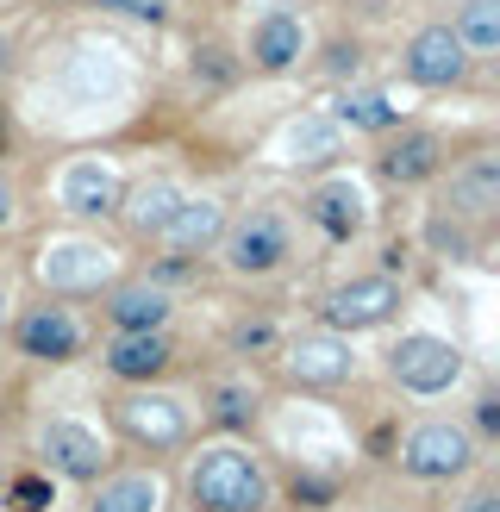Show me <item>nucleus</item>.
<instances>
[{
	"label": "nucleus",
	"instance_id": "obj_1",
	"mask_svg": "<svg viewBox=\"0 0 500 512\" xmlns=\"http://www.w3.org/2000/svg\"><path fill=\"white\" fill-rule=\"evenodd\" d=\"M188 488H194V500L207 512H263L269 506V475L250 463L244 450H232V444H219V450L200 456Z\"/></svg>",
	"mask_w": 500,
	"mask_h": 512
},
{
	"label": "nucleus",
	"instance_id": "obj_2",
	"mask_svg": "<svg viewBox=\"0 0 500 512\" xmlns=\"http://www.w3.org/2000/svg\"><path fill=\"white\" fill-rule=\"evenodd\" d=\"M38 281L57 294H100L113 281V250L88 244V238H57L38 256Z\"/></svg>",
	"mask_w": 500,
	"mask_h": 512
},
{
	"label": "nucleus",
	"instance_id": "obj_3",
	"mask_svg": "<svg viewBox=\"0 0 500 512\" xmlns=\"http://www.w3.org/2000/svg\"><path fill=\"white\" fill-rule=\"evenodd\" d=\"M457 375H463V350L457 344L425 338V331H413V338L394 344V381L407 394H444Z\"/></svg>",
	"mask_w": 500,
	"mask_h": 512
},
{
	"label": "nucleus",
	"instance_id": "obj_4",
	"mask_svg": "<svg viewBox=\"0 0 500 512\" xmlns=\"http://www.w3.org/2000/svg\"><path fill=\"white\" fill-rule=\"evenodd\" d=\"M232 256H225V263H232L238 275H269V269H282L288 263V250H294V238H288V219L282 213H250V219H238L232 225V244H225Z\"/></svg>",
	"mask_w": 500,
	"mask_h": 512
},
{
	"label": "nucleus",
	"instance_id": "obj_5",
	"mask_svg": "<svg viewBox=\"0 0 500 512\" xmlns=\"http://www.w3.org/2000/svg\"><path fill=\"white\" fill-rule=\"evenodd\" d=\"M400 469L419 481H450L469 469V438L457 425H413L407 444H400Z\"/></svg>",
	"mask_w": 500,
	"mask_h": 512
},
{
	"label": "nucleus",
	"instance_id": "obj_6",
	"mask_svg": "<svg viewBox=\"0 0 500 512\" xmlns=\"http://www.w3.org/2000/svg\"><path fill=\"white\" fill-rule=\"evenodd\" d=\"M119 425H125V438H138L150 450H175L188 438V413H182V400H169V394H132V400H119Z\"/></svg>",
	"mask_w": 500,
	"mask_h": 512
},
{
	"label": "nucleus",
	"instance_id": "obj_7",
	"mask_svg": "<svg viewBox=\"0 0 500 512\" xmlns=\"http://www.w3.org/2000/svg\"><path fill=\"white\" fill-rule=\"evenodd\" d=\"M394 306H400V294H394V281H388V275L344 281V288L325 300V325H332V331H369V325H382Z\"/></svg>",
	"mask_w": 500,
	"mask_h": 512
},
{
	"label": "nucleus",
	"instance_id": "obj_8",
	"mask_svg": "<svg viewBox=\"0 0 500 512\" xmlns=\"http://www.w3.org/2000/svg\"><path fill=\"white\" fill-rule=\"evenodd\" d=\"M38 450L50 456V469H63V475H75V481H94L100 463H107L100 431H94V425H75V419H50L44 438H38Z\"/></svg>",
	"mask_w": 500,
	"mask_h": 512
},
{
	"label": "nucleus",
	"instance_id": "obj_9",
	"mask_svg": "<svg viewBox=\"0 0 500 512\" xmlns=\"http://www.w3.org/2000/svg\"><path fill=\"white\" fill-rule=\"evenodd\" d=\"M463 69H469V50H463V38L450 32V25L419 32L413 50H407V75L419 88H450V82H463Z\"/></svg>",
	"mask_w": 500,
	"mask_h": 512
},
{
	"label": "nucleus",
	"instance_id": "obj_10",
	"mask_svg": "<svg viewBox=\"0 0 500 512\" xmlns=\"http://www.w3.org/2000/svg\"><path fill=\"white\" fill-rule=\"evenodd\" d=\"M307 219L319 225L325 238L350 244V238L363 232V219H369V200H363V188L344 175V182H325V188H313V194H307Z\"/></svg>",
	"mask_w": 500,
	"mask_h": 512
},
{
	"label": "nucleus",
	"instance_id": "obj_11",
	"mask_svg": "<svg viewBox=\"0 0 500 512\" xmlns=\"http://www.w3.org/2000/svg\"><path fill=\"white\" fill-rule=\"evenodd\" d=\"M57 194H63V207L69 213H119V175L107 169V163H94V157H82V163H69L63 169V182H57Z\"/></svg>",
	"mask_w": 500,
	"mask_h": 512
},
{
	"label": "nucleus",
	"instance_id": "obj_12",
	"mask_svg": "<svg viewBox=\"0 0 500 512\" xmlns=\"http://www.w3.org/2000/svg\"><path fill=\"white\" fill-rule=\"evenodd\" d=\"M19 350L44 356V363H63V356L82 350V325H75L63 306H38V313L19 319Z\"/></svg>",
	"mask_w": 500,
	"mask_h": 512
},
{
	"label": "nucleus",
	"instance_id": "obj_13",
	"mask_svg": "<svg viewBox=\"0 0 500 512\" xmlns=\"http://www.w3.org/2000/svg\"><path fill=\"white\" fill-rule=\"evenodd\" d=\"M169 338L163 331H119V338L107 344V369L125 375V381H150V375H163L169 369Z\"/></svg>",
	"mask_w": 500,
	"mask_h": 512
},
{
	"label": "nucleus",
	"instance_id": "obj_14",
	"mask_svg": "<svg viewBox=\"0 0 500 512\" xmlns=\"http://www.w3.org/2000/svg\"><path fill=\"white\" fill-rule=\"evenodd\" d=\"M288 375L307 381V388H338V381L350 375V344H338V338H300L288 350Z\"/></svg>",
	"mask_w": 500,
	"mask_h": 512
},
{
	"label": "nucleus",
	"instance_id": "obj_15",
	"mask_svg": "<svg viewBox=\"0 0 500 512\" xmlns=\"http://www.w3.org/2000/svg\"><path fill=\"white\" fill-rule=\"evenodd\" d=\"M338 157V119H294L275 138V163H332Z\"/></svg>",
	"mask_w": 500,
	"mask_h": 512
},
{
	"label": "nucleus",
	"instance_id": "obj_16",
	"mask_svg": "<svg viewBox=\"0 0 500 512\" xmlns=\"http://www.w3.org/2000/svg\"><path fill=\"white\" fill-rule=\"evenodd\" d=\"M300 44H307V32H300L294 13H263L257 32H250V57H257V69H288L300 57Z\"/></svg>",
	"mask_w": 500,
	"mask_h": 512
},
{
	"label": "nucleus",
	"instance_id": "obj_17",
	"mask_svg": "<svg viewBox=\"0 0 500 512\" xmlns=\"http://www.w3.org/2000/svg\"><path fill=\"white\" fill-rule=\"evenodd\" d=\"M450 200H457L463 213H494L500 207V157H469L457 175H450Z\"/></svg>",
	"mask_w": 500,
	"mask_h": 512
},
{
	"label": "nucleus",
	"instance_id": "obj_18",
	"mask_svg": "<svg viewBox=\"0 0 500 512\" xmlns=\"http://www.w3.org/2000/svg\"><path fill=\"white\" fill-rule=\"evenodd\" d=\"M107 313H113L119 331H163V319H169V294L157 288V281H132V288L113 294Z\"/></svg>",
	"mask_w": 500,
	"mask_h": 512
},
{
	"label": "nucleus",
	"instance_id": "obj_19",
	"mask_svg": "<svg viewBox=\"0 0 500 512\" xmlns=\"http://www.w3.org/2000/svg\"><path fill=\"white\" fill-rule=\"evenodd\" d=\"M438 163H444V144H438L432 132H407V138H400L388 157H382V175L407 188V182H425V175H438Z\"/></svg>",
	"mask_w": 500,
	"mask_h": 512
},
{
	"label": "nucleus",
	"instance_id": "obj_20",
	"mask_svg": "<svg viewBox=\"0 0 500 512\" xmlns=\"http://www.w3.org/2000/svg\"><path fill=\"white\" fill-rule=\"evenodd\" d=\"M219 232H225V213L213 207V200H182V207H175V219L163 225V238H169L175 250H207Z\"/></svg>",
	"mask_w": 500,
	"mask_h": 512
},
{
	"label": "nucleus",
	"instance_id": "obj_21",
	"mask_svg": "<svg viewBox=\"0 0 500 512\" xmlns=\"http://www.w3.org/2000/svg\"><path fill=\"white\" fill-rule=\"evenodd\" d=\"M175 207H182V194H175V182H144L132 200H119V213L132 232H163V225L175 219Z\"/></svg>",
	"mask_w": 500,
	"mask_h": 512
},
{
	"label": "nucleus",
	"instance_id": "obj_22",
	"mask_svg": "<svg viewBox=\"0 0 500 512\" xmlns=\"http://www.w3.org/2000/svg\"><path fill=\"white\" fill-rule=\"evenodd\" d=\"M157 500H163V488L150 475H113L94 494V512H157Z\"/></svg>",
	"mask_w": 500,
	"mask_h": 512
},
{
	"label": "nucleus",
	"instance_id": "obj_23",
	"mask_svg": "<svg viewBox=\"0 0 500 512\" xmlns=\"http://www.w3.org/2000/svg\"><path fill=\"white\" fill-rule=\"evenodd\" d=\"M457 38H463V50H482V57L500 50V0H469Z\"/></svg>",
	"mask_w": 500,
	"mask_h": 512
},
{
	"label": "nucleus",
	"instance_id": "obj_24",
	"mask_svg": "<svg viewBox=\"0 0 500 512\" xmlns=\"http://www.w3.org/2000/svg\"><path fill=\"white\" fill-rule=\"evenodd\" d=\"M338 119L357 125V132H382V125H394V100L388 94H344L338 100Z\"/></svg>",
	"mask_w": 500,
	"mask_h": 512
},
{
	"label": "nucleus",
	"instance_id": "obj_25",
	"mask_svg": "<svg viewBox=\"0 0 500 512\" xmlns=\"http://www.w3.org/2000/svg\"><path fill=\"white\" fill-rule=\"evenodd\" d=\"M44 506H50V481L19 475V481H13V512H44Z\"/></svg>",
	"mask_w": 500,
	"mask_h": 512
},
{
	"label": "nucleus",
	"instance_id": "obj_26",
	"mask_svg": "<svg viewBox=\"0 0 500 512\" xmlns=\"http://www.w3.org/2000/svg\"><path fill=\"white\" fill-rule=\"evenodd\" d=\"M94 7H113V13H125V19H150V25L169 13L163 0H94Z\"/></svg>",
	"mask_w": 500,
	"mask_h": 512
},
{
	"label": "nucleus",
	"instance_id": "obj_27",
	"mask_svg": "<svg viewBox=\"0 0 500 512\" xmlns=\"http://www.w3.org/2000/svg\"><path fill=\"white\" fill-rule=\"evenodd\" d=\"M219 419H225V425H244V419H250V394H244V388H225V394H219Z\"/></svg>",
	"mask_w": 500,
	"mask_h": 512
},
{
	"label": "nucleus",
	"instance_id": "obj_28",
	"mask_svg": "<svg viewBox=\"0 0 500 512\" xmlns=\"http://www.w3.org/2000/svg\"><path fill=\"white\" fill-rule=\"evenodd\" d=\"M425 238H432V244H438V250H457V256H463V250H469V238H463V232H457V225H444V219H432V225H425Z\"/></svg>",
	"mask_w": 500,
	"mask_h": 512
},
{
	"label": "nucleus",
	"instance_id": "obj_29",
	"mask_svg": "<svg viewBox=\"0 0 500 512\" xmlns=\"http://www.w3.org/2000/svg\"><path fill=\"white\" fill-rule=\"evenodd\" d=\"M269 338H275L269 325H238V350H269Z\"/></svg>",
	"mask_w": 500,
	"mask_h": 512
},
{
	"label": "nucleus",
	"instance_id": "obj_30",
	"mask_svg": "<svg viewBox=\"0 0 500 512\" xmlns=\"http://www.w3.org/2000/svg\"><path fill=\"white\" fill-rule=\"evenodd\" d=\"M475 425H482V431H500V400H494V394L475 400Z\"/></svg>",
	"mask_w": 500,
	"mask_h": 512
},
{
	"label": "nucleus",
	"instance_id": "obj_31",
	"mask_svg": "<svg viewBox=\"0 0 500 512\" xmlns=\"http://www.w3.org/2000/svg\"><path fill=\"white\" fill-rule=\"evenodd\" d=\"M294 500H332V481H319V475L294 481Z\"/></svg>",
	"mask_w": 500,
	"mask_h": 512
},
{
	"label": "nucleus",
	"instance_id": "obj_32",
	"mask_svg": "<svg viewBox=\"0 0 500 512\" xmlns=\"http://www.w3.org/2000/svg\"><path fill=\"white\" fill-rule=\"evenodd\" d=\"M350 69H357V50L338 44V50H332V75H350Z\"/></svg>",
	"mask_w": 500,
	"mask_h": 512
},
{
	"label": "nucleus",
	"instance_id": "obj_33",
	"mask_svg": "<svg viewBox=\"0 0 500 512\" xmlns=\"http://www.w3.org/2000/svg\"><path fill=\"white\" fill-rule=\"evenodd\" d=\"M463 512H500V500H494V494H475V500H469Z\"/></svg>",
	"mask_w": 500,
	"mask_h": 512
},
{
	"label": "nucleus",
	"instance_id": "obj_34",
	"mask_svg": "<svg viewBox=\"0 0 500 512\" xmlns=\"http://www.w3.org/2000/svg\"><path fill=\"white\" fill-rule=\"evenodd\" d=\"M13 219V194H7V182H0V225Z\"/></svg>",
	"mask_w": 500,
	"mask_h": 512
},
{
	"label": "nucleus",
	"instance_id": "obj_35",
	"mask_svg": "<svg viewBox=\"0 0 500 512\" xmlns=\"http://www.w3.org/2000/svg\"><path fill=\"white\" fill-rule=\"evenodd\" d=\"M7 144H13V125H7V113H0V157H7Z\"/></svg>",
	"mask_w": 500,
	"mask_h": 512
},
{
	"label": "nucleus",
	"instance_id": "obj_36",
	"mask_svg": "<svg viewBox=\"0 0 500 512\" xmlns=\"http://www.w3.org/2000/svg\"><path fill=\"white\" fill-rule=\"evenodd\" d=\"M0 69H7V38H0Z\"/></svg>",
	"mask_w": 500,
	"mask_h": 512
}]
</instances>
